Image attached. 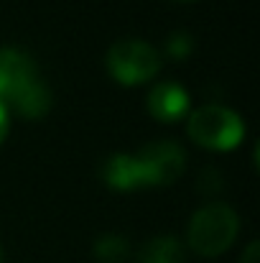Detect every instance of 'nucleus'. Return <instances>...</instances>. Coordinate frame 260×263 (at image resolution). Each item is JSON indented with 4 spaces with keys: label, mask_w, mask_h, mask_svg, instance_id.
Segmentation results:
<instances>
[{
    "label": "nucleus",
    "mask_w": 260,
    "mask_h": 263,
    "mask_svg": "<svg viewBox=\"0 0 260 263\" xmlns=\"http://www.w3.org/2000/svg\"><path fill=\"white\" fill-rule=\"evenodd\" d=\"M0 102L21 118H41L51 107V92L36 62L21 49H0Z\"/></svg>",
    "instance_id": "nucleus-1"
},
{
    "label": "nucleus",
    "mask_w": 260,
    "mask_h": 263,
    "mask_svg": "<svg viewBox=\"0 0 260 263\" xmlns=\"http://www.w3.org/2000/svg\"><path fill=\"white\" fill-rule=\"evenodd\" d=\"M240 230L237 212L225 202H212L194 212L189 222V248L204 258H214L225 253Z\"/></svg>",
    "instance_id": "nucleus-2"
},
{
    "label": "nucleus",
    "mask_w": 260,
    "mask_h": 263,
    "mask_svg": "<svg viewBox=\"0 0 260 263\" xmlns=\"http://www.w3.org/2000/svg\"><path fill=\"white\" fill-rule=\"evenodd\" d=\"M189 136L209 151H232L245 138V120L222 105H204L189 115Z\"/></svg>",
    "instance_id": "nucleus-3"
},
{
    "label": "nucleus",
    "mask_w": 260,
    "mask_h": 263,
    "mask_svg": "<svg viewBox=\"0 0 260 263\" xmlns=\"http://www.w3.org/2000/svg\"><path fill=\"white\" fill-rule=\"evenodd\" d=\"M161 69V54L141 39L117 41L107 51V72L115 82L133 87L153 80Z\"/></svg>",
    "instance_id": "nucleus-4"
},
{
    "label": "nucleus",
    "mask_w": 260,
    "mask_h": 263,
    "mask_svg": "<svg viewBox=\"0 0 260 263\" xmlns=\"http://www.w3.org/2000/svg\"><path fill=\"white\" fill-rule=\"evenodd\" d=\"M143 186H169L184 174L186 154L173 141H153L135 154Z\"/></svg>",
    "instance_id": "nucleus-5"
},
{
    "label": "nucleus",
    "mask_w": 260,
    "mask_h": 263,
    "mask_svg": "<svg viewBox=\"0 0 260 263\" xmlns=\"http://www.w3.org/2000/svg\"><path fill=\"white\" fill-rule=\"evenodd\" d=\"M148 112L161 120L173 123L189 112V92L178 82H161L148 92Z\"/></svg>",
    "instance_id": "nucleus-6"
},
{
    "label": "nucleus",
    "mask_w": 260,
    "mask_h": 263,
    "mask_svg": "<svg viewBox=\"0 0 260 263\" xmlns=\"http://www.w3.org/2000/svg\"><path fill=\"white\" fill-rule=\"evenodd\" d=\"M99 176L115 192L143 189V176H141V166L135 161V154H112L99 166Z\"/></svg>",
    "instance_id": "nucleus-7"
},
{
    "label": "nucleus",
    "mask_w": 260,
    "mask_h": 263,
    "mask_svg": "<svg viewBox=\"0 0 260 263\" xmlns=\"http://www.w3.org/2000/svg\"><path fill=\"white\" fill-rule=\"evenodd\" d=\"M138 263H184V246L169 235L151 238L141 248Z\"/></svg>",
    "instance_id": "nucleus-8"
},
{
    "label": "nucleus",
    "mask_w": 260,
    "mask_h": 263,
    "mask_svg": "<svg viewBox=\"0 0 260 263\" xmlns=\"http://www.w3.org/2000/svg\"><path fill=\"white\" fill-rule=\"evenodd\" d=\"M128 243L125 238L117 235H105L94 243V258H99L102 263H123L128 258Z\"/></svg>",
    "instance_id": "nucleus-9"
},
{
    "label": "nucleus",
    "mask_w": 260,
    "mask_h": 263,
    "mask_svg": "<svg viewBox=\"0 0 260 263\" xmlns=\"http://www.w3.org/2000/svg\"><path fill=\"white\" fill-rule=\"evenodd\" d=\"M166 51L171 54V57H186L189 51H191V39L186 36V33H173L171 39H169V44H166Z\"/></svg>",
    "instance_id": "nucleus-10"
},
{
    "label": "nucleus",
    "mask_w": 260,
    "mask_h": 263,
    "mask_svg": "<svg viewBox=\"0 0 260 263\" xmlns=\"http://www.w3.org/2000/svg\"><path fill=\"white\" fill-rule=\"evenodd\" d=\"M258 256H260V243H258V240H253V243L245 248V253L240 256V261H237V263H260Z\"/></svg>",
    "instance_id": "nucleus-11"
},
{
    "label": "nucleus",
    "mask_w": 260,
    "mask_h": 263,
    "mask_svg": "<svg viewBox=\"0 0 260 263\" xmlns=\"http://www.w3.org/2000/svg\"><path fill=\"white\" fill-rule=\"evenodd\" d=\"M8 130H10V112H8V107L0 102V143L5 141Z\"/></svg>",
    "instance_id": "nucleus-12"
},
{
    "label": "nucleus",
    "mask_w": 260,
    "mask_h": 263,
    "mask_svg": "<svg viewBox=\"0 0 260 263\" xmlns=\"http://www.w3.org/2000/svg\"><path fill=\"white\" fill-rule=\"evenodd\" d=\"M0 263H3V248H0Z\"/></svg>",
    "instance_id": "nucleus-13"
}]
</instances>
